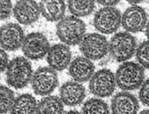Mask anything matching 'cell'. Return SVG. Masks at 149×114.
<instances>
[{
    "instance_id": "6da1fadb",
    "label": "cell",
    "mask_w": 149,
    "mask_h": 114,
    "mask_svg": "<svg viewBox=\"0 0 149 114\" xmlns=\"http://www.w3.org/2000/svg\"><path fill=\"white\" fill-rule=\"evenodd\" d=\"M86 25L82 20L73 15L66 16L56 25V34L61 41L68 46L78 45L85 36Z\"/></svg>"
},
{
    "instance_id": "7a4b0ae2",
    "label": "cell",
    "mask_w": 149,
    "mask_h": 114,
    "mask_svg": "<svg viewBox=\"0 0 149 114\" xmlns=\"http://www.w3.org/2000/svg\"><path fill=\"white\" fill-rule=\"evenodd\" d=\"M33 75L31 64L28 59L22 56L15 57L6 69V82L14 88H24L31 82Z\"/></svg>"
},
{
    "instance_id": "3957f363",
    "label": "cell",
    "mask_w": 149,
    "mask_h": 114,
    "mask_svg": "<svg viewBox=\"0 0 149 114\" xmlns=\"http://www.w3.org/2000/svg\"><path fill=\"white\" fill-rule=\"evenodd\" d=\"M115 76L116 85L122 90H135L143 84L145 69L138 63L125 62L118 68Z\"/></svg>"
},
{
    "instance_id": "277c9868",
    "label": "cell",
    "mask_w": 149,
    "mask_h": 114,
    "mask_svg": "<svg viewBox=\"0 0 149 114\" xmlns=\"http://www.w3.org/2000/svg\"><path fill=\"white\" fill-rule=\"evenodd\" d=\"M136 39L128 32L115 33L109 41V52L117 62H126L136 52Z\"/></svg>"
},
{
    "instance_id": "5b68a950",
    "label": "cell",
    "mask_w": 149,
    "mask_h": 114,
    "mask_svg": "<svg viewBox=\"0 0 149 114\" xmlns=\"http://www.w3.org/2000/svg\"><path fill=\"white\" fill-rule=\"evenodd\" d=\"M79 49L84 57L90 60H99L109 52V42L102 34L88 33L79 43Z\"/></svg>"
},
{
    "instance_id": "8992f818",
    "label": "cell",
    "mask_w": 149,
    "mask_h": 114,
    "mask_svg": "<svg viewBox=\"0 0 149 114\" xmlns=\"http://www.w3.org/2000/svg\"><path fill=\"white\" fill-rule=\"evenodd\" d=\"M59 84L56 70L50 67H40L33 73L31 86L33 92L40 96H47L56 88Z\"/></svg>"
},
{
    "instance_id": "52a82bcc",
    "label": "cell",
    "mask_w": 149,
    "mask_h": 114,
    "mask_svg": "<svg viewBox=\"0 0 149 114\" xmlns=\"http://www.w3.org/2000/svg\"><path fill=\"white\" fill-rule=\"evenodd\" d=\"M122 24V15L115 7H103L94 15V26L95 29L104 34L116 32Z\"/></svg>"
},
{
    "instance_id": "ba28073f",
    "label": "cell",
    "mask_w": 149,
    "mask_h": 114,
    "mask_svg": "<svg viewBox=\"0 0 149 114\" xmlns=\"http://www.w3.org/2000/svg\"><path fill=\"white\" fill-rule=\"evenodd\" d=\"M22 49L28 59L38 60L47 55L50 47L48 39L43 33L33 32L25 36Z\"/></svg>"
},
{
    "instance_id": "9c48e42d",
    "label": "cell",
    "mask_w": 149,
    "mask_h": 114,
    "mask_svg": "<svg viewBox=\"0 0 149 114\" xmlns=\"http://www.w3.org/2000/svg\"><path fill=\"white\" fill-rule=\"evenodd\" d=\"M116 76L110 69L98 70L93 75L89 82V90L98 97H109L116 88Z\"/></svg>"
},
{
    "instance_id": "30bf717a",
    "label": "cell",
    "mask_w": 149,
    "mask_h": 114,
    "mask_svg": "<svg viewBox=\"0 0 149 114\" xmlns=\"http://www.w3.org/2000/svg\"><path fill=\"white\" fill-rule=\"evenodd\" d=\"M24 33L22 27L15 23H8L2 26L0 31V43L6 51H15L22 47Z\"/></svg>"
},
{
    "instance_id": "8fae6325",
    "label": "cell",
    "mask_w": 149,
    "mask_h": 114,
    "mask_svg": "<svg viewBox=\"0 0 149 114\" xmlns=\"http://www.w3.org/2000/svg\"><path fill=\"white\" fill-rule=\"evenodd\" d=\"M147 12L139 6L126 8L122 15V25L126 31L137 33L146 28L148 24Z\"/></svg>"
},
{
    "instance_id": "7c38bea8",
    "label": "cell",
    "mask_w": 149,
    "mask_h": 114,
    "mask_svg": "<svg viewBox=\"0 0 149 114\" xmlns=\"http://www.w3.org/2000/svg\"><path fill=\"white\" fill-rule=\"evenodd\" d=\"M15 19L20 24L30 25L39 19L40 15L39 4L32 0H21L16 2L13 9Z\"/></svg>"
},
{
    "instance_id": "4fadbf2b",
    "label": "cell",
    "mask_w": 149,
    "mask_h": 114,
    "mask_svg": "<svg viewBox=\"0 0 149 114\" xmlns=\"http://www.w3.org/2000/svg\"><path fill=\"white\" fill-rule=\"evenodd\" d=\"M72 53L69 46L57 43L50 47L47 53V62L50 68L56 71H63L70 65Z\"/></svg>"
},
{
    "instance_id": "5bb4252c",
    "label": "cell",
    "mask_w": 149,
    "mask_h": 114,
    "mask_svg": "<svg viewBox=\"0 0 149 114\" xmlns=\"http://www.w3.org/2000/svg\"><path fill=\"white\" fill-rule=\"evenodd\" d=\"M59 96L61 100L66 106H77L85 98L86 90L81 83L74 81H67L61 86Z\"/></svg>"
},
{
    "instance_id": "9a60e30c",
    "label": "cell",
    "mask_w": 149,
    "mask_h": 114,
    "mask_svg": "<svg viewBox=\"0 0 149 114\" xmlns=\"http://www.w3.org/2000/svg\"><path fill=\"white\" fill-rule=\"evenodd\" d=\"M139 104L137 98L127 91L117 93L111 100L113 114H137Z\"/></svg>"
},
{
    "instance_id": "2e32d148",
    "label": "cell",
    "mask_w": 149,
    "mask_h": 114,
    "mask_svg": "<svg viewBox=\"0 0 149 114\" xmlns=\"http://www.w3.org/2000/svg\"><path fill=\"white\" fill-rule=\"evenodd\" d=\"M94 70L95 68L91 60L84 56H79L70 63L69 73L74 81L81 83L91 80Z\"/></svg>"
},
{
    "instance_id": "e0dca14e",
    "label": "cell",
    "mask_w": 149,
    "mask_h": 114,
    "mask_svg": "<svg viewBox=\"0 0 149 114\" xmlns=\"http://www.w3.org/2000/svg\"><path fill=\"white\" fill-rule=\"evenodd\" d=\"M40 13L49 22H59L64 18L66 5L64 1L45 0L39 3Z\"/></svg>"
},
{
    "instance_id": "ac0fdd59",
    "label": "cell",
    "mask_w": 149,
    "mask_h": 114,
    "mask_svg": "<svg viewBox=\"0 0 149 114\" xmlns=\"http://www.w3.org/2000/svg\"><path fill=\"white\" fill-rule=\"evenodd\" d=\"M37 100L29 94L21 95L15 99L11 114H37Z\"/></svg>"
},
{
    "instance_id": "d6986e66",
    "label": "cell",
    "mask_w": 149,
    "mask_h": 114,
    "mask_svg": "<svg viewBox=\"0 0 149 114\" xmlns=\"http://www.w3.org/2000/svg\"><path fill=\"white\" fill-rule=\"evenodd\" d=\"M63 104L60 97L47 96L38 103L37 114H63Z\"/></svg>"
},
{
    "instance_id": "ffe728a7",
    "label": "cell",
    "mask_w": 149,
    "mask_h": 114,
    "mask_svg": "<svg viewBox=\"0 0 149 114\" xmlns=\"http://www.w3.org/2000/svg\"><path fill=\"white\" fill-rule=\"evenodd\" d=\"M68 7L71 13L74 17H85L92 13L95 8V2L94 1L71 0L68 2Z\"/></svg>"
},
{
    "instance_id": "44dd1931",
    "label": "cell",
    "mask_w": 149,
    "mask_h": 114,
    "mask_svg": "<svg viewBox=\"0 0 149 114\" xmlns=\"http://www.w3.org/2000/svg\"><path fill=\"white\" fill-rule=\"evenodd\" d=\"M82 114H110V109L103 100L91 98L83 105Z\"/></svg>"
},
{
    "instance_id": "7402d4cb",
    "label": "cell",
    "mask_w": 149,
    "mask_h": 114,
    "mask_svg": "<svg viewBox=\"0 0 149 114\" xmlns=\"http://www.w3.org/2000/svg\"><path fill=\"white\" fill-rule=\"evenodd\" d=\"M15 98L14 92L8 87L1 85L0 88V112L2 114L7 113L11 111L12 106L14 104Z\"/></svg>"
},
{
    "instance_id": "603a6c76",
    "label": "cell",
    "mask_w": 149,
    "mask_h": 114,
    "mask_svg": "<svg viewBox=\"0 0 149 114\" xmlns=\"http://www.w3.org/2000/svg\"><path fill=\"white\" fill-rule=\"evenodd\" d=\"M136 59L144 69H149V40L143 41L137 47Z\"/></svg>"
},
{
    "instance_id": "cb8c5ba5",
    "label": "cell",
    "mask_w": 149,
    "mask_h": 114,
    "mask_svg": "<svg viewBox=\"0 0 149 114\" xmlns=\"http://www.w3.org/2000/svg\"><path fill=\"white\" fill-rule=\"evenodd\" d=\"M139 95L140 101L145 106H149V79L141 85Z\"/></svg>"
},
{
    "instance_id": "d4e9b609",
    "label": "cell",
    "mask_w": 149,
    "mask_h": 114,
    "mask_svg": "<svg viewBox=\"0 0 149 114\" xmlns=\"http://www.w3.org/2000/svg\"><path fill=\"white\" fill-rule=\"evenodd\" d=\"M1 4V19H7L10 17L14 8H12V3L9 0H2Z\"/></svg>"
},
{
    "instance_id": "484cf974",
    "label": "cell",
    "mask_w": 149,
    "mask_h": 114,
    "mask_svg": "<svg viewBox=\"0 0 149 114\" xmlns=\"http://www.w3.org/2000/svg\"><path fill=\"white\" fill-rule=\"evenodd\" d=\"M0 57H1V65H0V68H1V72H3L4 71H6L7 68H8V65H9V60H8V54L6 53V50L4 49H1V53H0Z\"/></svg>"
},
{
    "instance_id": "4316f807",
    "label": "cell",
    "mask_w": 149,
    "mask_h": 114,
    "mask_svg": "<svg viewBox=\"0 0 149 114\" xmlns=\"http://www.w3.org/2000/svg\"><path fill=\"white\" fill-rule=\"evenodd\" d=\"M97 3L101 4L104 6V7H113L114 6H116L117 3L120 2V1H111V0H104V1H97Z\"/></svg>"
},
{
    "instance_id": "83f0119b",
    "label": "cell",
    "mask_w": 149,
    "mask_h": 114,
    "mask_svg": "<svg viewBox=\"0 0 149 114\" xmlns=\"http://www.w3.org/2000/svg\"><path fill=\"white\" fill-rule=\"evenodd\" d=\"M65 114H82V113H79V111H76V110H70V111H69V112L65 113Z\"/></svg>"
},
{
    "instance_id": "f1b7e54d",
    "label": "cell",
    "mask_w": 149,
    "mask_h": 114,
    "mask_svg": "<svg viewBox=\"0 0 149 114\" xmlns=\"http://www.w3.org/2000/svg\"><path fill=\"white\" fill-rule=\"evenodd\" d=\"M146 35H147V38L149 39V21L148 22L147 26H146Z\"/></svg>"
},
{
    "instance_id": "f546056e",
    "label": "cell",
    "mask_w": 149,
    "mask_h": 114,
    "mask_svg": "<svg viewBox=\"0 0 149 114\" xmlns=\"http://www.w3.org/2000/svg\"><path fill=\"white\" fill-rule=\"evenodd\" d=\"M139 114H149V110H142V111H141V112H140Z\"/></svg>"
},
{
    "instance_id": "4dcf8cb0",
    "label": "cell",
    "mask_w": 149,
    "mask_h": 114,
    "mask_svg": "<svg viewBox=\"0 0 149 114\" xmlns=\"http://www.w3.org/2000/svg\"><path fill=\"white\" fill-rule=\"evenodd\" d=\"M140 2H141V1H133V2H130V3H131V4H133L134 6H135V4H139Z\"/></svg>"
}]
</instances>
